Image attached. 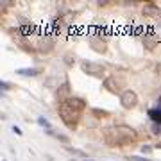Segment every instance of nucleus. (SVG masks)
I'll return each instance as SVG.
<instances>
[{"label": "nucleus", "mask_w": 161, "mask_h": 161, "mask_svg": "<svg viewBox=\"0 0 161 161\" xmlns=\"http://www.w3.org/2000/svg\"><path fill=\"white\" fill-rule=\"evenodd\" d=\"M104 134V142L109 147H129L132 143L138 142V131L132 129L127 124H117V125H111L106 127L102 131Z\"/></svg>", "instance_id": "obj_1"}, {"label": "nucleus", "mask_w": 161, "mask_h": 161, "mask_svg": "<svg viewBox=\"0 0 161 161\" xmlns=\"http://www.w3.org/2000/svg\"><path fill=\"white\" fill-rule=\"evenodd\" d=\"M57 114H59L61 122H63L68 129H72V131H75V129H77V125H79V122H81V118H82V113H79V111H75V109H72L66 102H59Z\"/></svg>", "instance_id": "obj_2"}, {"label": "nucleus", "mask_w": 161, "mask_h": 161, "mask_svg": "<svg viewBox=\"0 0 161 161\" xmlns=\"http://www.w3.org/2000/svg\"><path fill=\"white\" fill-rule=\"evenodd\" d=\"M102 88L113 95H117V93L122 95L125 91V79L120 77V75H109L102 81Z\"/></svg>", "instance_id": "obj_3"}, {"label": "nucleus", "mask_w": 161, "mask_h": 161, "mask_svg": "<svg viewBox=\"0 0 161 161\" xmlns=\"http://www.w3.org/2000/svg\"><path fill=\"white\" fill-rule=\"evenodd\" d=\"M81 70L84 74H88L89 77H95V79H102L106 74V66L102 63H95V61H81Z\"/></svg>", "instance_id": "obj_4"}, {"label": "nucleus", "mask_w": 161, "mask_h": 161, "mask_svg": "<svg viewBox=\"0 0 161 161\" xmlns=\"http://www.w3.org/2000/svg\"><path fill=\"white\" fill-rule=\"evenodd\" d=\"M120 106L124 109H132L138 106V93L134 89H125L120 95Z\"/></svg>", "instance_id": "obj_5"}, {"label": "nucleus", "mask_w": 161, "mask_h": 161, "mask_svg": "<svg viewBox=\"0 0 161 161\" xmlns=\"http://www.w3.org/2000/svg\"><path fill=\"white\" fill-rule=\"evenodd\" d=\"M159 41H161V34H157V32H147V34H143V47L149 52H152L157 47Z\"/></svg>", "instance_id": "obj_6"}, {"label": "nucleus", "mask_w": 161, "mask_h": 161, "mask_svg": "<svg viewBox=\"0 0 161 161\" xmlns=\"http://www.w3.org/2000/svg\"><path fill=\"white\" fill-rule=\"evenodd\" d=\"M142 14L149 16V18H156V20L161 21V7L156 6L154 2H145L143 7H142Z\"/></svg>", "instance_id": "obj_7"}, {"label": "nucleus", "mask_w": 161, "mask_h": 161, "mask_svg": "<svg viewBox=\"0 0 161 161\" xmlns=\"http://www.w3.org/2000/svg\"><path fill=\"white\" fill-rule=\"evenodd\" d=\"M89 49L97 54H107V43L97 36H89Z\"/></svg>", "instance_id": "obj_8"}, {"label": "nucleus", "mask_w": 161, "mask_h": 161, "mask_svg": "<svg viewBox=\"0 0 161 161\" xmlns=\"http://www.w3.org/2000/svg\"><path fill=\"white\" fill-rule=\"evenodd\" d=\"M54 50V39L50 36H45L38 41V52L41 54H50Z\"/></svg>", "instance_id": "obj_9"}, {"label": "nucleus", "mask_w": 161, "mask_h": 161, "mask_svg": "<svg viewBox=\"0 0 161 161\" xmlns=\"http://www.w3.org/2000/svg\"><path fill=\"white\" fill-rule=\"evenodd\" d=\"M64 102H66L68 106H70L72 109H75V111H79V113H82V111H84V109L88 107V104H86V100H84V99H81V97H75V95H74V97H68V99H66Z\"/></svg>", "instance_id": "obj_10"}, {"label": "nucleus", "mask_w": 161, "mask_h": 161, "mask_svg": "<svg viewBox=\"0 0 161 161\" xmlns=\"http://www.w3.org/2000/svg\"><path fill=\"white\" fill-rule=\"evenodd\" d=\"M68 93H70V82L64 81V82H63V84H59V88L56 89V97H57V99H63L61 102H64V100L68 99V97H66Z\"/></svg>", "instance_id": "obj_11"}, {"label": "nucleus", "mask_w": 161, "mask_h": 161, "mask_svg": "<svg viewBox=\"0 0 161 161\" xmlns=\"http://www.w3.org/2000/svg\"><path fill=\"white\" fill-rule=\"evenodd\" d=\"M18 27H20V31H21V34H24V36H31V34L36 32V27L31 24V21H27V20H21Z\"/></svg>", "instance_id": "obj_12"}, {"label": "nucleus", "mask_w": 161, "mask_h": 161, "mask_svg": "<svg viewBox=\"0 0 161 161\" xmlns=\"http://www.w3.org/2000/svg\"><path fill=\"white\" fill-rule=\"evenodd\" d=\"M43 72V68H20V70H16L18 75H24V77H36Z\"/></svg>", "instance_id": "obj_13"}, {"label": "nucleus", "mask_w": 161, "mask_h": 161, "mask_svg": "<svg viewBox=\"0 0 161 161\" xmlns=\"http://www.w3.org/2000/svg\"><path fill=\"white\" fill-rule=\"evenodd\" d=\"M147 114L152 118V122L156 124H161V107H156V109H149Z\"/></svg>", "instance_id": "obj_14"}, {"label": "nucleus", "mask_w": 161, "mask_h": 161, "mask_svg": "<svg viewBox=\"0 0 161 161\" xmlns=\"http://www.w3.org/2000/svg\"><path fill=\"white\" fill-rule=\"evenodd\" d=\"M91 114H93L95 118H107L109 113L106 109H97V107H91Z\"/></svg>", "instance_id": "obj_15"}, {"label": "nucleus", "mask_w": 161, "mask_h": 161, "mask_svg": "<svg viewBox=\"0 0 161 161\" xmlns=\"http://www.w3.org/2000/svg\"><path fill=\"white\" fill-rule=\"evenodd\" d=\"M63 63H64V64H66L68 68H72V66L75 64V57H74L72 54H66V56L63 57Z\"/></svg>", "instance_id": "obj_16"}, {"label": "nucleus", "mask_w": 161, "mask_h": 161, "mask_svg": "<svg viewBox=\"0 0 161 161\" xmlns=\"http://www.w3.org/2000/svg\"><path fill=\"white\" fill-rule=\"evenodd\" d=\"M70 154H74V156H79V157H88V154L86 152H82V150H79V149H74V147H68L66 149Z\"/></svg>", "instance_id": "obj_17"}, {"label": "nucleus", "mask_w": 161, "mask_h": 161, "mask_svg": "<svg viewBox=\"0 0 161 161\" xmlns=\"http://www.w3.org/2000/svg\"><path fill=\"white\" fill-rule=\"evenodd\" d=\"M38 124H39V125H41V127H43L45 131H49V129H52V127H50V122H49L47 118H45V117H39V118H38Z\"/></svg>", "instance_id": "obj_18"}, {"label": "nucleus", "mask_w": 161, "mask_h": 161, "mask_svg": "<svg viewBox=\"0 0 161 161\" xmlns=\"http://www.w3.org/2000/svg\"><path fill=\"white\" fill-rule=\"evenodd\" d=\"M20 47L24 49L27 54H36V49L32 47V45H27V43H20Z\"/></svg>", "instance_id": "obj_19"}, {"label": "nucleus", "mask_w": 161, "mask_h": 161, "mask_svg": "<svg viewBox=\"0 0 161 161\" xmlns=\"http://www.w3.org/2000/svg\"><path fill=\"white\" fill-rule=\"evenodd\" d=\"M7 32H9V34H11L13 38H24V34H21V31H20V27H16V29L13 27V29H9Z\"/></svg>", "instance_id": "obj_20"}, {"label": "nucleus", "mask_w": 161, "mask_h": 161, "mask_svg": "<svg viewBox=\"0 0 161 161\" xmlns=\"http://www.w3.org/2000/svg\"><path fill=\"white\" fill-rule=\"evenodd\" d=\"M54 138H56V140H59V142H63V143H70V138H68V136H64V134H59V132H56L54 134Z\"/></svg>", "instance_id": "obj_21"}, {"label": "nucleus", "mask_w": 161, "mask_h": 161, "mask_svg": "<svg viewBox=\"0 0 161 161\" xmlns=\"http://www.w3.org/2000/svg\"><path fill=\"white\" fill-rule=\"evenodd\" d=\"M127 159H129V161H150V159H147L145 156H127Z\"/></svg>", "instance_id": "obj_22"}, {"label": "nucleus", "mask_w": 161, "mask_h": 161, "mask_svg": "<svg viewBox=\"0 0 161 161\" xmlns=\"http://www.w3.org/2000/svg\"><path fill=\"white\" fill-rule=\"evenodd\" d=\"M152 132H154V134H161V124L152 122Z\"/></svg>", "instance_id": "obj_23"}, {"label": "nucleus", "mask_w": 161, "mask_h": 161, "mask_svg": "<svg viewBox=\"0 0 161 161\" xmlns=\"http://www.w3.org/2000/svg\"><path fill=\"white\" fill-rule=\"evenodd\" d=\"M140 152H142L143 156H145V154H150V152H152V147H150V145H143V147L140 149Z\"/></svg>", "instance_id": "obj_24"}, {"label": "nucleus", "mask_w": 161, "mask_h": 161, "mask_svg": "<svg viewBox=\"0 0 161 161\" xmlns=\"http://www.w3.org/2000/svg\"><path fill=\"white\" fill-rule=\"evenodd\" d=\"M0 88H2V93H4V91L11 89V84H9V82H6V81H2V82H0Z\"/></svg>", "instance_id": "obj_25"}, {"label": "nucleus", "mask_w": 161, "mask_h": 161, "mask_svg": "<svg viewBox=\"0 0 161 161\" xmlns=\"http://www.w3.org/2000/svg\"><path fill=\"white\" fill-rule=\"evenodd\" d=\"M13 132H14V134H18V136H21V134H24V132H21V129H20L18 125H13Z\"/></svg>", "instance_id": "obj_26"}, {"label": "nucleus", "mask_w": 161, "mask_h": 161, "mask_svg": "<svg viewBox=\"0 0 161 161\" xmlns=\"http://www.w3.org/2000/svg\"><path fill=\"white\" fill-rule=\"evenodd\" d=\"M111 4H114V2H106V0H104V2H102V0H100V2H97V6H111Z\"/></svg>", "instance_id": "obj_27"}, {"label": "nucleus", "mask_w": 161, "mask_h": 161, "mask_svg": "<svg viewBox=\"0 0 161 161\" xmlns=\"http://www.w3.org/2000/svg\"><path fill=\"white\" fill-rule=\"evenodd\" d=\"M156 72H157V74H161V64H157V66H156Z\"/></svg>", "instance_id": "obj_28"}, {"label": "nucleus", "mask_w": 161, "mask_h": 161, "mask_svg": "<svg viewBox=\"0 0 161 161\" xmlns=\"http://www.w3.org/2000/svg\"><path fill=\"white\" fill-rule=\"evenodd\" d=\"M157 104H159V107H161V97H159V100H157Z\"/></svg>", "instance_id": "obj_29"}, {"label": "nucleus", "mask_w": 161, "mask_h": 161, "mask_svg": "<svg viewBox=\"0 0 161 161\" xmlns=\"http://www.w3.org/2000/svg\"><path fill=\"white\" fill-rule=\"evenodd\" d=\"M86 161H93V159H86Z\"/></svg>", "instance_id": "obj_30"}, {"label": "nucleus", "mask_w": 161, "mask_h": 161, "mask_svg": "<svg viewBox=\"0 0 161 161\" xmlns=\"http://www.w3.org/2000/svg\"><path fill=\"white\" fill-rule=\"evenodd\" d=\"M2 161H7V159H2Z\"/></svg>", "instance_id": "obj_31"}]
</instances>
